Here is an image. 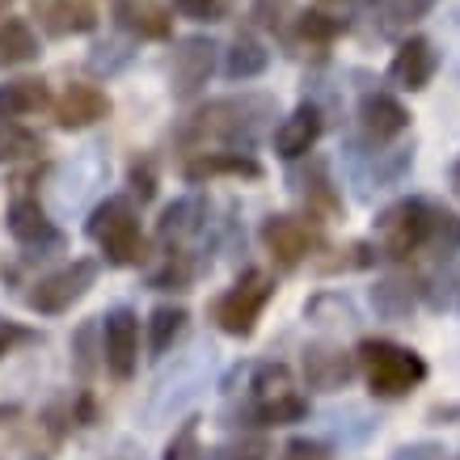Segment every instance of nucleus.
Returning <instances> with one entry per match:
<instances>
[{"mask_svg": "<svg viewBox=\"0 0 460 460\" xmlns=\"http://www.w3.org/2000/svg\"><path fill=\"white\" fill-rule=\"evenodd\" d=\"M275 119L270 93H233V98H211L186 114L173 131V144L181 153L199 148H245L250 153L258 136Z\"/></svg>", "mask_w": 460, "mask_h": 460, "instance_id": "nucleus-1", "label": "nucleus"}, {"mask_svg": "<svg viewBox=\"0 0 460 460\" xmlns=\"http://www.w3.org/2000/svg\"><path fill=\"white\" fill-rule=\"evenodd\" d=\"M355 359H359V372L367 380V393L380 402L410 397L427 380V359L414 347H402L393 338H363L355 347Z\"/></svg>", "mask_w": 460, "mask_h": 460, "instance_id": "nucleus-2", "label": "nucleus"}, {"mask_svg": "<svg viewBox=\"0 0 460 460\" xmlns=\"http://www.w3.org/2000/svg\"><path fill=\"white\" fill-rule=\"evenodd\" d=\"M84 233H89V241L102 250L106 266H140L144 258H148L140 211H136V199H127V195L102 199L98 208L89 211Z\"/></svg>", "mask_w": 460, "mask_h": 460, "instance_id": "nucleus-3", "label": "nucleus"}, {"mask_svg": "<svg viewBox=\"0 0 460 460\" xmlns=\"http://www.w3.org/2000/svg\"><path fill=\"white\" fill-rule=\"evenodd\" d=\"M270 300H275V279L266 270H258V266H250V270L237 275L233 288H224L211 300V321L228 338H253V330H258V321H262Z\"/></svg>", "mask_w": 460, "mask_h": 460, "instance_id": "nucleus-4", "label": "nucleus"}, {"mask_svg": "<svg viewBox=\"0 0 460 460\" xmlns=\"http://www.w3.org/2000/svg\"><path fill=\"white\" fill-rule=\"evenodd\" d=\"M431 233V203L427 199H402L376 216V250L385 262H410L427 250Z\"/></svg>", "mask_w": 460, "mask_h": 460, "instance_id": "nucleus-5", "label": "nucleus"}, {"mask_svg": "<svg viewBox=\"0 0 460 460\" xmlns=\"http://www.w3.org/2000/svg\"><path fill=\"white\" fill-rule=\"evenodd\" d=\"M98 275H102L98 258H72L59 270H47L42 279L30 283L26 308L39 313V317H59V313H68L72 305H81L84 296L93 292Z\"/></svg>", "mask_w": 460, "mask_h": 460, "instance_id": "nucleus-6", "label": "nucleus"}, {"mask_svg": "<svg viewBox=\"0 0 460 460\" xmlns=\"http://www.w3.org/2000/svg\"><path fill=\"white\" fill-rule=\"evenodd\" d=\"M216 56H220V47L208 34H190V39L173 42V56H169V93L178 102H195L208 89L211 72H216Z\"/></svg>", "mask_w": 460, "mask_h": 460, "instance_id": "nucleus-7", "label": "nucleus"}, {"mask_svg": "<svg viewBox=\"0 0 460 460\" xmlns=\"http://www.w3.org/2000/svg\"><path fill=\"white\" fill-rule=\"evenodd\" d=\"M262 181L266 165L245 148H199V153H186L181 161V181L186 186H211V181Z\"/></svg>", "mask_w": 460, "mask_h": 460, "instance_id": "nucleus-8", "label": "nucleus"}, {"mask_svg": "<svg viewBox=\"0 0 460 460\" xmlns=\"http://www.w3.org/2000/svg\"><path fill=\"white\" fill-rule=\"evenodd\" d=\"M258 237H262L266 253L275 258L279 270H296V266H305L321 250V233L313 224L300 220V216H266Z\"/></svg>", "mask_w": 460, "mask_h": 460, "instance_id": "nucleus-9", "label": "nucleus"}, {"mask_svg": "<svg viewBox=\"0 0 460 460\" xmlns=\"http://www.w3.org/2000/svg\"><path fill=\"white\" fill-rule=\"evenodd\" d=\"M102 338H106V372L127 385L140 367V313L127 305L111 308L102 317Z\"/></svg>", "mask_w": 460, "mask_h": 460, "instance_id": "nucleus-10", "label": "nucleus"}, {"mask_svg": "<svg viewBox=\"0 0 460 460\" xmlns=\"http://www.w3.org/2000/svg\"><path fill=\"white\" fill-rule=\"evenodd\" d=\"M4 228H9V237H13L22 250L47 253V250H59V245H64V233H59L56 220L47 216V208H42L34 195H22V190L9 199Z\"/></svg>", "mask_w": 460, "mask_h": 460, "instance_id": "nucleus-11", "label": "nucleus"}, {"mask_svg": "<svg viewBox=\"0 0 460 460\" xmlns=\"http://www.w3.org/2000/svg\"><path fill=\"white\" fill-rule=\"evenodd\" d=\"M300 372H305V385L317 393H338L347 389L350 376L359 372V359H355V350H342L338 342H308L300 350Z\"/></svg>", "mask_w": 460, "mask_h": 460, "instance_id": "nucleus-12", "label": "nucleus"}, {"mask_svg": "<svg viewBox=\"0 0 460 460\" xmlns=\"http://www.w3.org/2000/svg\"><path fill=\"white\" fill-rule=\"evenodd\" d=\"M111 111H114L111 93L98 89V84H89V81H72L56 98V106H51L59 131H89V127L106 123Z\"/></svg>", "mask_w": 460, "mask_h": 460, "instance_id": "nucleus-13", "label": "nucleus"}, {"mask_svg": "<svg viewBox=\"0 0 460 460\" xmlns=\"http://www.w3.org/2000/svg\"><path fill=\"white\" fill-rule=\"evenodd\" d=\"M34 22L47 39H76L102 26V13L89 0H34Z\"/></svg>", "mask_w": 460, "mask_h": 460, "instance_id": "nucleus-14", "label": "nucleus"}, {"mask_svg": "<svg viewBox=\"0 0 460 460\" xmlns=\"http://www.w3.org/2000/svg\"><path fill=\"white\" fill-rule=\"evenodd\" d=\"M111 17L131 42H165L173 34V13L161 0H114Z\"/></svg>", "mask_w": 460, "mask_h": 460, "instance_id": "nucleus-15", "label": "nucleus"}, {"mask_svg": "<svg viewBox=\"0 0 460 460\" xmlns=\"http://www.w3.org/2000/svg\"><path fill=\"white\" fill-rule=\"evenodd\" d=\"M355 119H359L363 144H372V148H385V144L397 140L405 127H410V111L393 93H363Z\"/></svg>", "mask_w": 460, "mask_h": 460, "instance_id": "nucleus-16", "label": "nucleus"}, {"mask_svg": "<svg viewBox=\"0 0 460 460\" xmlns=\"http://www.w3.org/2000/svg\"><path fill=\"white\" fill-rule=\"evenodd\" d=\"M321 131H325V114H321L317 102H300L279 127H275V153L283 161H300L317 148Z\"/></svg>", "mask_w": 460, "mask_h": 460, "instance_id": "nucleus-17", "label": "nucleus"}, {"mask_svg": "<svg viewBox=\"0 0 460 460\" xmlns=\"http://www.w3.org/2000/svg\"><path fill=\"white\" fill-rule=\"evenodd\" d=\"M435 47L427 39H405L402 47H397V56H393L389 64V81L397 84V89H405V93H419V89H427L435 76Z\"/></svg>", "mask_w": 460, "mask_h": 460, "instance_id": "nucleus-18", "label": "nucleus"}, {"mask_svg": "<svg viewBox=\"0 0 460 460\" xmlns=\"http://www.w3.org/2000/svg\"><path fill=\"white\" fill-rule=\"evenodd\" d=\"M203 228H208V203L195 195H186V199H173V203L161 211L156 241H161V245H195Z\"/></svg>", "mask_w": 460, "mask_h": 460, "instance_id": "nucleus-19", "label": "nucleus"}, {"mask_svg": "<svg viewBox=\"0 0 460 460\" xmlns=\"http://www.w3.org/2000/svg\"><path fill=\"white\" fill-rule=\"evenodd\" d=\"M203 262L195 258V245H161L156 266H148V288L153 292H186L199 279Z\"/></svg>", "mask_w": 460, "mask_h": 460, "instance_id": "nucleus-20", "label": "nucleus"}, {"mask_svg": "<svg viewBox=\"0 0 460 460\" xmlns=\"http://www.w3.org/2000/svg\"><path fill=\"white\" fill-rule=\"evenodd\" d=\"M347 30V22L338 13H330L325 4H313V9H300V13L292 17V26H288V47H296V51H305V47H313V51H325L330 42L338 39Z\"/></svg>", "mask_w": 460, "mask_h": 460, "instance_id": "nucleus-21", "label": "nucleus"}, {"mask_svg": "<svg viewBox=\"0 0 460 460\" xmlns=\"http://www.w3.org/2000/svg\"><path fill=\"white\" fill-rule=\"evenodd\" d=\"M51 102V89L42 76H17V81L0 84V119H30V114H42Z\"/></svg>", "mask_w": 460, "mask_h": 460, "instance_id": "nucleus-22", "label": "nucleus"}, {"mask_svg": "<svg viewBox=\"0 0 460 460\" xmlns=\"http://www.w3.org/2000/svg\"><path fill=\"white\" fill-rule=\"evenodd\" d=\"M42 56V42L26 17H0V72L34 64Z\"/></svg>", "mask_w": 460, "mask_h": 460, "instance_id": "nucleus-23", "label": "nucleus"}, {"mask_svg": "<svg viewBox=\"0 0 460 460\" xmlns=\"http://www.w3.org/2000/svg\"><path fill=\"white\" fill-rule=\"evenodd\" d=\"M270 68V51H266V42L250 30H241L233 47L224 51V76L228 81H258L262 72Z\"/></svg>", "mask_w": 460, "mask_h": 460, "instance_id": "nucleus-24", "label": "nucleus"}, {"mask_svg": "<svg viewBox=\"0 0 460 460\" xmlns=\"http://www.w3.org/2000/svg\"><path fill=\"white\" fill-rule=\"evenodd\" d=\"M419 283L405 279V275H385V279L372 283V308H376V317L385 321H405L419 305Z\"/></svg>", "mask_w": 460, "mask_h": 460, "instance_id": "nucleus-25", "label": "nucleus"}, {"mask_svg": "<svg viewBox=\"0 0 460 460\" xmlns=\"http://www.w3.org/2000/svg\"><path fill=\"white\" fill-rule=\"evenodd\" d=\"M305 211L317 224H330V220L342 216V195H338V186L330 181L325 161H313V169H308V178H305Z\"/></svg>", "mask_w": 460, "mask_h": 460, "instance_id": "nucleus-26", "label": "nucleus"}, {"mask_svg": "<svg viewBox=\"0 0 460 460\" xmlns=\"http://www.w3.org/2000/svg\"><path fill=\"white\" fill-rule=\"evenodd\" d=\"M98 363H106V338H102V317H89L72 334V367H76V380L89 385Z\"/></svg>", "mask_w": 460, "mask_h": 460, "instance_id": "nucleus-27", "label": "nucleus"}, {"mask_svg": "<svg viewBox=\"0 0 460 460\" xmlns=\"http://www.w3.org/2000/svg\"><path fill=\"white\" fill-rule=\"evenodd\" d=\"M186 325H190L186 305H156L153 313H148V355L161 359V355L186 334Z\"/></svg>", "mask_w": 460, "mask_h": 460, "instance_id": "nucleus-28", "label": "nucleus"}, {"mask_svg": "<svg viewBox=\"0 0 460 460\" xmlns=\"http://www.w3.org/2000/svg\"><path fill=\"white\" fill-rule=\"evenodd\" d=\"M47 153V140L39 131L22 127L17 119H0V165H22V161H39Z\"/></svg>", "mask_w": 460, "mask_h": 460, "instance_id": "nucleus-29", "label": "nucleus"}, {"mask_svg": "<svg viewBox=\"0 0 460 460\" xmlns=\"http://www.w3.org/2000/svg\"><path fill=\"white\" fill-rule=\"evenodd\" d=\"M245 414H250L253 427H292V422L308 419V397L288 393V397H275V402H250Z\"/></svg>", "mask_w": 460, "mask_h": 460, "instance_id": "nucleus-30", "label": "nucleus"}, {"mask_svg": "<svg viewBox=\"0 0 460 460\" xmlns=\"http://www.w3.org/2000/svg\"><path fill=\"white\" fill-rule=\"evenodd\" d=\"M422 296L435 313H460V258H447L431 279L422 283Z\"/></svg>", "mask_w": 460, "mask_h": 460, "instance_id": "nucleus-31", "label": "nucleus"}, {"mask_svg": "<svg viewBox=\"0 0 460 460\" xmlns=\"http://www.w3.org/2000/svg\"><path fill=\"white\" fill-rule=\"evenodd\" d=\"M296 393V376L288 363H253V376H250V402H275V397H288Z\"/></svg>", "mask_w": 460, "mask_h": 460, "instance_id": "nucleus-32", "label": "nucleus"}, {"mask_svg": "<svg viewBox=\"0 0 460 460\" xmlns=\"http://www.w3.org/2000/svg\"><path fill=\"white\" fill-rule=\"evenodd\" d=\"M427 253L435 258H456L460 253V216L452 208L431 203V233H427Z\"/></svg>", "mask_w": 460, "mask_h": 460, "instance_id": "nucleus-33", "label": "nucleus"}, {"mask_svg": "<svg viewBox=\"0 0 460 460\" xmlns=\"http://www.w3.org/2000/svg\"><path fill=\"white\" fill-rule=\"evenodd\" d=\"M334 258H317L321 275H342V270H367L380 258L376 241H350L347 250H330Z\"/></svg>", "mask_w": 460, "mask_h": 460, "instance_id": "nucleus-34", "label": "nucleus"}, {"mask_svg": "<svg viewBox=\"0 0 460 460\" xmlns=\"http://www.w3.org/2000/svg\"><path fill=\"white\" fill-rule=\"evenodd\" d=\"M270 439L266 435H233V439H224L216 444L211 452H203V460H270Z\"/></svg>", "mask_w": 460, "mask_h": 460, "instance_id": "nucleus-35", "label": "nucleus"}, {"mask_svg": "<svg viewBox=\"0 0 460 460\" xmlns=\"http://www.w3.org/2000/svg\"><path fill=\"white\" fill-rule=\"evenodd\" d=\"M435 9V0H380V30L385 34H397V30H410L414 22H422V17Z\"/></svg>", "mask_w": 460, "mask_h": 460, "instance_id": "nucleus-36", "label": "nucleus"}, {"mask_svg": "<svg viewBox=\"0 0 460 460\" xmlns=\"http://www.w3.org/2000/svg\"><path fill=\"white\" fill-rule=\"evenodd\" d=\"M127 186H131V199L136 203H153L156 199V186H161V173H156V161L148 153H136L127 161Z\"/></svg>", "mask_w": 460, "mask_h": 460, "instance_id": "nucleus-37", "label": "nucleus"}, {"mask_svg": "<svg viewBox=\"0 0 460 460\" xmlns=\"http://www.w3.org/2000/svg\"><path fill=\"white\" fill-rule=\"evenodd\" d=\"M250 13H253V22H258L262 30L288 34V26H292V17L300 13V9H296V0H253Z\"/></svg>", "mask_w": 460, "mask_h": 460, "instance_id": "nucleus-38", "label": "nucleus"}, {"mask_svg": "<svg viewBox=\"0 0 460 460\" xmlns=\"http://www.w3.org/2000/svg\"><path fill=\"white\" fill-rule=\"evenodd\" d=\"M199 414H190V419L178 427V435L165 444V452H161V460H203V444H199Z\"/></svg>", "mask_w": 460, "mask_h": 460, "instance_id": "nucleus-39", "label": "nucleus"}, {"mask_svg": "<svg viewBox=\"0 0 460 460\" xmlns=\"http://www.w3.org/2000/svg\"><path fill=\"white\" fill-rule=\"evenodd\" d=\"M173 9H178L186 22L211 26V22H224V17L233 13V0H173Z\"/></svg>", "mask_w": 460, "mask_h": 460, "instance_id": "nucleus-40", "label": "nucleus"}, {"mask_svg": "<svg viewBox=\"0 0 460 460\" xmlns=\"http://www.w3.org/2000/svg\"><path fill=\"white\" fill-rule=\"evenodd\" d=\"M39 342V330H30L26 321L0 317V359H9L17 347H34Z\"/></svg>", "mask_w": 460, "mask_h": 460, "instance_id": "nucleus-41", "label": "nucleus"}, {"mask_svg": "<svg viewBox=\"0 0 460 460\" xmlns=\"http://www.w3.org/2000/svg\"><path fill=\"white\" fill-rule=\"evenodd\" d=\"M131 51H123V42H98L93 47V56H89V68L93 72H114L119 64H127Z\"/></svg>", "mask_w": 460, "mask_h": 460, "instance_id": "nucleus-42", "label": "nucleus"}, {"mask_svg": "<svg viewBox=\"0 0 460 460\" xmlns=\"http://www.w3.org/2000/svg\"><path fill=\"white\" fill-rule=\"evenodd\" d=\"M279 460H330V447L317 444V439H292Z\"/></svg>", "mask_w": 460, "mask_h": 460, "instance_id": "nucleus-43", "label": "nucleus"}, {"mask_svg": "<svg viewBox=\"0 0 460 460\" xmlns=\"http://www.w3.org/2000/svg\"><path fill=\"white\" fill-rule=\"evenodd\" d=\"M72 414H76V427H93V422H98V397H93V389H89V385L76 393Z\"/></svg>", "mask_w": 460, "mask_h": 460, "instance_id": "nucleus-44", "label": "nucleus"}, {"mask_svg": "<svg viewBox=\"0 0 460 460\" xmlns=\"http://www.w3.org/2000/svg\"><path fill=\"white\" fill-rule=\"evenodd\" d=\"M447 452L439 444H410V447H397L393 460H444Z\"/></svg>", "mask_w": 460, "mask_h": 460, "instance_id": "nucleus-45", "label": "nucleus"}, {"mask_svg": "<svg viewBox=\"0 0 460 460\" xmlns=\"http://www.w3.org/2000/svg\"><path fill=\"white\" fill-rule=\"evenodd\" d=\"M452 186H456V195H460V161L452 165Z\"/></svg>", "mask_w": 460, "mask_h": 460, "instance_id": "nucleus-46", "label": "nucleus"}, {"mask_svg": "<svg viewBox=\"0 0 460 460\" xmlns=\"http://www.w3.org/2000/svg\"><path fill=\"white\" fill-rule=\"evenodd\" d=\"M17 0H0V17H9V9H13Z\"/></svg>", "mask_w": 460, "mask_h": 460, "instance_id": "nucleus-47", "label": "nucleus"}, {"mask_svg": "<svg viewBox=\"0 0 460 460\" xmlns=\"http://www.w3.org/2000/svg\"><path fill=\"white\" fill-rule=\"evenodd\" d=\"M325 9H342V4H350V0H321Z\"/></svg>", "mask_w": 460, "mask_h": 460, "instance_id": "nucleus-48", "label": "nucleus"}, {"mask_svg": "<svg viewBox=\"0 0 460 460\" xmlns=\"http://www.w3.org/2000/svg\"><path fill=\"white\" fill-rule=\"evenodd\" d=\"M30 460H39V456H30Z\"/></svg>", "mask_w": 460, "mask_h": 460, "instance_id": "nucleus-49", "label": "nucleus"}]
</instances>
